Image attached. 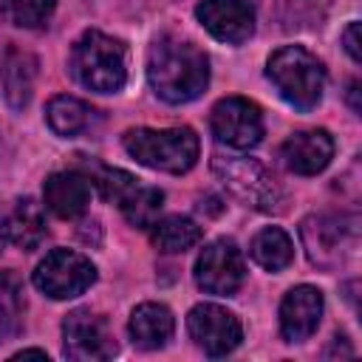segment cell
Instances as JSON below:
<instances>
[{
	"label": "cell",
	"mask_w": 362,
	"mask_h": 362,
	"mask_svg": "<svg viewBox=\"0 0 362 362\" xmlns=\"http://www.w3.org/2000/svg\"><path fill=\"white\" fill-rule=\"evenodd\" d=\"M147 82L161 102L187 105L206 90L209 59L195 42L161 34L147 51Z\"/></svg>",
	"instance_id": "6da1fadb"
},
{
	"label": "cell",
	"mask_w": 362,
	"mask_h": 362,
	"mask_svg": "<svg viewBox=\"0 0 362 362\" xmlns=\"http://www.w3.org/2000/svg\"><path fill=\"white\" fill-rule=\"evenodd\" d=\"M122 147L141 167L173 175L192 170L201 153V141L189 127H133L122 136Z\"/></svg>",
	"instance_id": "7a4b0ae2"
},
{
	"label": "cell",
	"mask_w": 362,
	"mask_h": 362,
	"mask_svg": "<svg viewBox=\"0 0 362 362\" xmlns=\"http://www.w3.org/2000/svg\"><path fill=\"white\" fill-rule=\"evenodd\" d=\"M74 79L93 93H119L127 82L124 45L102 31H85L71 51Z\"/></svg>",
	"instance_id": "3957f363"
},
{
	"label": "cell",
	"mask_w": 362,
	"mask_h": 362,
	"mask_svg": "<svg viewBox=\"0 0 362 362\" xmlns=\"http://www.w3.org/2000/svg\"><path fill=\"white\" fill-rule=\"evenodd\" d=\"M266 76L277 88V93L297 110L317 107L325 90V68L303 45L277 48L266 62Z\"/></svg>",
	"instance_id": "277c9868"
},
{
	"label": "cell",
	"mask_w": 362,
	"mask_h": 362,
	"mask_svg": "<svg viewBox=\"0 0 362 362\" xmlns=\"http://www.w3.org/2000/svg\"><path fill=\"white\" fill-rule=\"evenodd\" d=\"M300 240L305 255L320 269H337L354 257L359 246V226L354 215H308L300 223Z\"/></svg>",
	"instance_id": "5b68a950"
},
{
	"label": "cell",
	"mask_w": 362,
	"mask_h": 362,
	"mask_svg": "<svg viewBox=\"0 0 362 362\" xmlns=\"http://www.w3.org/2000/svg\"><path fill=\"white\" fill-rule=\"evenodd\" d=\"M212 173L221 184L246 206L272 212L280 206V187L274 184L272 173L249 156H212Z\"/></svg>",
	"instance_id": "8992f818"
},
{
	"label": "cell",
	"mask_w": 362,
	"mask_h": 362,
	"mask_svg": "<svg viewBox=\"0 0 362 362\" xmlns=\"http://www.w3.org/2000/svg\"><path fill=\"white\" fill-rule=\"evenodd\" d=\"M93 283H96V266L74 249H54L34 269V286L51 300L79 297Z\"/></svg>",
	"instance_id": "52a82bcc"
},
{
	"label": "cell",
	"mask_w": 362,
	"mask_h": 362,
	"mask_svg": "<svg viewBox=\"0 0 362 362\" xmlns=\"http://www.w3.org/2000/svg\"><path fill=\"white\" fill-rule=\"evenodd\" d=\"M209 127L215 141L235 150H252L263 139V113L246 96H226L215 102L209 113Z\"/></svg>",
	"instance_id": "ba28073f"
},
{
	"label": "cell",
	"mask_w": 362,
	"mask_h": 362,
	"mask_svg": "<svg viewBox=\"0 0 362 362\" xmlns=\"http://www.w3.org/2000/svg\"><path fill=\"white\" fill-rule=\"evenodd\" d=\"M192 274H195V283L201 291L229 297L243 286L246 263H243V255L235 246V240L221 238V240H212L209 246L201 249Z\"/></svg>",
	"instance_id": "9c48e42d"
},
{
	"label": "cell",
	"mask_w": 362,
	"mask_h": 362,
	"mask_svg": "<svg viewBox=\"0 0 362 362\" xmlns=\"http://www.w3.org/2000/svg\"><path fill=\"white\" fill-rule=\"evenodd\" d=\"M187 331L206 356H226L243 339L240 320L218 303H198L187 317Z\"/></svg>",
	"instance_id": "30bf717a"
},
{
	"label": "cell",
	"mask_w": 362,
	"mask_h": 362,
	"mask_svg": "<svg viewBox=\"0 0 362 362\" xmlns=\"http://www.w3.org/2000/svg\"><path fill=\"white\" fill-rule=\"evenodd\" d=\"M107 322L88 308H76L62 320V354L76 362H102L116 354Z\"/></svg>",
	"instance_id": "8fae6325"
},
{
	"label": "cell",
	"mask_w": 362,
	"mask_h": 362,
	"mask_svg": "<svg viewBox=\"0 0 362 362\" xmlns=\"http://www.w3.org/2000/svg\"><path fill=\"white\" fill-rule=\"evenodd\" d=\"M195 17L218 42L240 45L255 34V6L249 0H201Z\"/></svg>",
	"instance_id": "7c38bea8"
},
{
	"label": "cell",
	"mask_w": 362,
	"mask_h": 362,
	"mask_svg": "<svg viewBox=\"0 0 362 362\" xmlns=\"http://www.w3.org/2000/svg\"><path fill=\"white\" fill-rule=\"evenodd\" d=\"M322 308H325V300H322V291L317 286H294L286 291L283 303H280V334L286 342H303L308 339L320 320H322Z\"/></svg>",
	"instance_id": "4fadbf2b"
},
{
	"label": "cell",
	"mask_w": 362,
	"mask_h": 362,
	"mask_svg": "<svg viewBox=\"0 0 362 362\" xmlns=\"http://www.w3.org/2000/svg\"><path fill=\"white\" fill-rule=\"evenodd\" d=\"M283 164L297 175H317L322 173L334 158V139L328 130H297L291 133L280 147Z\"/></svg>",
	"instance_id": "5bb4252c"
},
{
	"label": "cell",
	"mask_w": 362,
	"mask_h": 362,
	"mask_svg": "<svg viewBox=\"0 0 362 362\" xmlns=\"http://www.w3.org/2000/svg\"><path fill=\"white\" fill-rule=\"evenodd\" d=\"M93 195V184L85 173L62 170L51 173L42 184V201L57 218H76L88 209Z\"/></svg>",
	"instance_id": "9a60e30c"
},
{
	"label": "cell",
	"mask_w": 362,
	"mask_h": 362,
	"mask_svg": "<svg viewBox=\"0 0 362 362\" xmlns=\"http://www.w3.org/2000/svg\"><path fill=\"white\" fill-rule=\"evenodd\" d=\"M130 339L144 348V351H158L173 339L175 331V317L167 305L161 303H141L133 308L130 322H127Z\"/></svg>",
	"instance_id": "2e32d148"
},
{
	"label": "cell",
	"mask_w": 362,
	"mask_h": 362,
	"mask_svg": "<svg viewBox=\"0 0 362 362\" xmlns=\"http://www.w3.org/2000/svg\"><path fill=\"white\" fill-rule=\"evenodd\" d=\"M34 76H37V59L28 51L8 48L0 68V82H3V96L14 110H23L28 105L34 90Z\"/></svg>",
	"instance_id": "e0dca14e"
},
{
	"label": "cell",
	"mask_w": 362,
	"mask_h": 362,
	"mask_svg": "<svg viewBox=\"0 0 362 362\" xmlns=\"http://www.w3.org/2000/svg\"><path fill=\"white\" fill-rule=\"evenodd\" d=\"M6 229H8V243H14L17 249H37L45 238V215L42 206L34 198H20L11 209V215L6 218Z\"/></svg>",
	"instance_id": "ac0fdd59"
},
{
	"label": "cell",
	"mask_w": 362,
	"mask_h": 362,
	"mask_svg": "<svg viewBox=\"0 0 362 362\" xmlns=\"http://www.w3.org/2000/svg\"><path fill=\"white\" fill-rule=\"evenodd\" d=\"M204 238V229L187 215H167L150 226V240L164 255H181Z\"/></svg>",
	"instance_id": "d6986e66"
},
{
	"label": "cell",
	"mask_w": 362,
	"mask_h": 362,
	"mask_svg": "<svg viewBox=\"0 0 362 362\" xmlns=\"http://www.w3.org/2000/svg\"><path fill=\"white\" fill-rule=\"evenodd\" d=\"M249 255L252 260L266 269V272H283L291 260H294V240L288 238L286 229L280 226H266L260 229L252 243H249Z\"/></svg>",
	"instance_id": "ffe728a7"
},
{
	"label": "cell",
	"mask_w": 362,
	"mask_h": 362,
	"mask_svg": "<svg viewBox=\"0 0 362 362\" xmlns=\"http://www.w3.org/2000/svg\"><path fill=\"white\" fill-rule=\"evenodd\" d=\"M90 107L76 99V96H68V93H59V96H51L48 105H45V122L48 127L62 136V139H74L79 136L88 124H90Z\"/></svg>",
	"instance_id": "44dd1931"
},
{
	"label": "cell",
	"mask_w": 362,
	"mask_h": 362,
	"mask_svg": "<svg viewBox=\"0 0 362 362\" xmlns=\"http://www.w3.org/2000/svg\"><path fill=\"white\" fill-rule=\"evenodd\" d=\"M161 206H164V192H161L158 187H136V189L119 204L124 221H127L130 226H136V229H150V226L158 221Z\"/></svg>",
	"instance_id": "7402d4cb"
},
{
	"label": "cell",
	"mask_w": 362,
	"mask_h": 362,
	"mask_svg": "<svg viewBox=\"0 0 362 362\" xmlns=\"http://www.w3.org/2000/svg\"><path fill=\"white\" fill-rule=\"evenodd\" d=\"M57 0H0V17L17 28H42L48 25Z\"/></svg>",
	"instance_id": "603a6c76"
},
{
	"label": "cell",
	"mask_w": 362,
	"mask_h": 362,
	"mask_svg": "<svg viewBox=\"0 0 362 362\" xmlns=\"http://www.w3.org/2000/svg\"><path fill=\"white\" fill-rule=\"evenodd\" d=\"M334 0H274L277 17L286 28H311L320 25Z\"/></svg>",
	"instance_id": "cb8c5ba5"
},
{
	"label": "cell",
	"mask_w": 362,
	"mask_h": 362,
	"mask_svg": "<svg viewBox=\"0 0 362 362\" xmlns=\"http://www.w3.org/2000/svg\"><path fill=\"white\" fill-rule=\"evenodd\" d=\"M25 311V297H23V283L14 272H0V328L14 334L20 328Z\"/></svg>",
	"instance_id": "d4e9b609"
},
{
	"label": "cell",
	"mask_w": 362,
	"mask_h": 362,
	"mask_svg": "<svg viewBox=\"0 0 362 362\" xmlns=\"http://www.w3.org/2000/svg\"><path fill=\"white\" fill-rule=\"evenodd\" d=\"M93 187H99L102 198L105 201H113V204H122L136 187H139V178L130 175L127 170H110V167H99L96 175L90 178Z\"/></svg>",
	"instance_id": "484cf974"
},
{
	"label": "cell",
	"mask_w": 362,
	"mask_h": 362,
	"mask_svg": "<svg viewBox=\"0 0 362 362\" xmlns=\"http://www.w3.org/2000/svg\"><path fill=\"white\" fill-rule=\"evenodd\" d=\"M342 45H345V51H348V57H351L354 62H362V48H359V23H356V20H351V23L345 25V31H342Z\"/></svg>",
	"instance_id": "4316f807"
},
{
	"label": "cell",
	"mask_w": 362,
	"mask_h": 362,
	"mask_svg": "<svg viewBox=\"0 0 362 362\" xmlns=\"http://www.w3.org/2000/svg\"><path fill=\"white\" fill-rule=\"evenodd\" d=\"M359 88H362L359 79H354L351 88H348V102H351V110H354V113H362V102H359V93H362V90H359Z\"/></svg>",
	"instance_id": "83f0119b"
},
{
	"label": "cell",
	"mask_w": 362,
	"mask_h": 362,
	"mask_svg": "<svg viewBox=\"0 0 362 362\" xmlns=\"http://www.w3.org/2000/svg\"><path fill=\"white\" fill-rule=\"evenodd\" d=\"M23 356H40V359H48V354L40 351V348H23V351L14 354V359H23Z\"/></svg>",
	"instance_id": "f1b7e54d"
},
{
	"label": "cell",
	"mask_w": 362,
	"mask_h": 362,
	"mask_svg": "<svg viewBox=\"0 0 362 362\" xmlns=\"http://www.w3.org/2000/svg\"><path fill=\"white\" fill-rule=\"evenodd\" d=\"M6 243H8V229H6V218H0V252L6 249Z\"/></svg>",
	"instance_id": "f546056e"
}]
</instances>
